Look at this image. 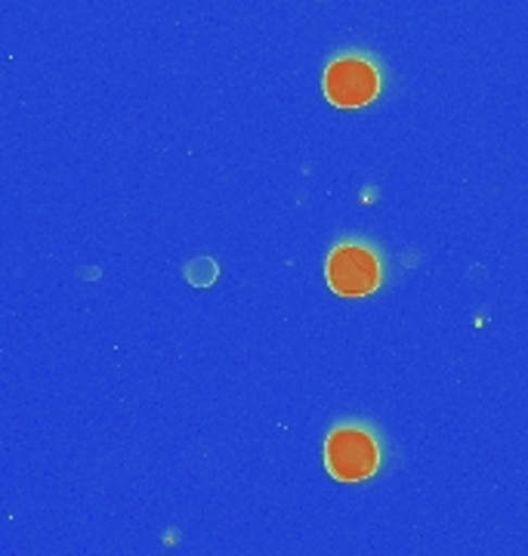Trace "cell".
<instances>
[{
	"label": "cell",
	"instance_id": "6da1fadb",
	"mask_svg": "<svg viewBox=\"0 0 528 556\" xmlns=\"http://www.w3.org/2000/svg\"><path fill=\"white\" fill-rule=\"evenodd\" d=\"M384 448L365 424H340L325 439V467L337 482H362L380 470Z\"/></svg>",
	"mask_w": 528,
	"mask_h": 556
},
{
	"label": "cell",
	"instance_id": "3957f363",
	"mask_svg": "<svg viewBox=\"0 0 528 556\" xmlns=\"http://www.w3.org/2000/svg\"><path fill=\"white\" fill-rule=\"evenodd\" d=\"M380 87H384V75L377 62L365 53H343L322 75V90L337 109H362L377 100Z\"/></svg>",
	"mask_w": 528,
	"mask_h": 556
},
{
	"label": "cell",
	"instance_id": "7a4b0ae2",
	"mask_svg": "<svg viewBox=\"0 0 528 556\" xmlns=\"http://www.w3.org/2000/svg\"><path fill=\"white\" fill-rule=\"evenodd\" d=\"M325 278L337 298H368L384 281V260L365 241H340L328 254Z\"/></svg>",
	"mask_w": 528,
	"mask_h": 556
}]
</instances>
